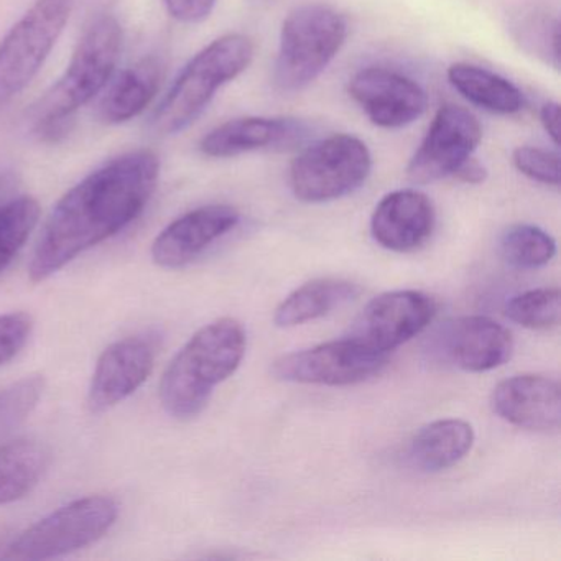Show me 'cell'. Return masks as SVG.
Here are the masks:
<instances>
[{
	"label": "cell",
	"mask_w": 561,
	"mask_h": 561,
	"mask_svg": "<svg viewBox=\"0 0 561 561\" xmlns=\"http://www.w3.org/2000/svg\"><path fill=\"white\" fill-rule=\"evenodd\" d=\"M159 175V157L152 150H136L81 180L51 209L32 255L31 280H47L136 221L149 205Z\"/></svg>",
	"instance_id": "6da1fadb"
},
{
	"label": "cell",
	"mask_w": 561,
	"mask_h": 561,
	"mask_svg": "<svg viewBox=\"0 0 561 561\" xmlns=\"http://www.w3.org/2000/svg\"><path fill=\"white\" fill-rule=\"evenodd\" d=\"M248 337L232 318L206 324L173 357L160 383V402L170 416L190 420L208 405L216 386L241 366Z\"/></svg>",
	"instance_id": "7a4b0ae2"
},
{
	"label": "cell",
	"mask_w": 561,
	"mask_h": 561,
	"mask_svg": "<svg viewBox=\"0 0 561 561\" xmlns=\"http://www.w3.org/2000/svg\"><path fill=\"white\" fill-rule=\"evenodd\" d=\"M123 51V27L104 14L87 28L64 77L34 106L35 127L42 136L64 129L80 107L87 106L110 83Z\"/></svg>",
	"instance_id": "3957f363"
},
{
	"label": "cell",
	"mask_w": 561,
	"mask_h": 561,
	"mask_svg": "<svg viewBox=\"0 0 561 561\" xmlns=\"http://www.w3.org/2000/svg\"><path fill=\"white\" fill-rule=\"evenodd\" d=\"M254 54V42L244 34L222 35L203 48L183 68L153 113V133L173 136L192 126L216 93L248 70Z\"/></svg>",
	"instance_id": "277c9868"
},
{
	"label": "cell",
	"mask_w": 561,
	"mask_h": 561,
	"mask_svg": "<svg viewBox=\"0 0 561 561\" xmlns=\"http://www.w3.org/2000/svg\"><path fill=\"white\" fill-rule=\"evenodd\" d=\"M346 19L330 5L305 4L282 24L274 80L285 93L305 90L323 75L346 44Z\"/></svg>",
	"instance_id": "5b68a950"
},
{
	"label": "cell",
	"mask_w": 561,
	"mask_h": 561,
	"mask_svg": "<svg viewBox=\"0 0 561 561\" xmlns=\"http://www.w3.org/2000/svg\"><path fill=\"white\" fill-rule=\"evenodd\" d=\"M119 505L107 495H88L57 508L22 531L2 557L8 560H51L83 550L116 524Z\"/></svg>",
	"instance_id": "8992f818"
},
{
	"label": "cell",
	"mask_w": 561,
	"mask_h": 561,
	"mask_svg": "<svg viewBox=\"0 0 561 561\" xmlns=\"http://www.w3.org/2000/svg\"><path fill=\"white\" fill-rule=\"evenodd\" d=\"M373 156L366 144L350 134H334L304 150L290 167L295 198L328 203L359 190L369 179Z\"/></svg>",
	"instance_id": "52a82bcc"
},
{
	"label": "cell",
	"mask_w": 561,
	"mask_h": 561,
	"mask_svg": "<svg viewBox=\"0 0 561 561\" xmlns=\"http://www.w3.org/2000/svg\"><path fill=\"white\" fill-rule=\"evenodd\" d=\"M75 0H35L0 42V101L18 96L32 83L57 45Z\"/></svg>",
	"instance_id": "ba28073f"
},
{
	"label": "cell",
	"mask_w": 561,
	"mask_h": 561,
	"mask_svg": "<svg viewBox=\"0 0 561 561\" xmlns=\"http://www.w3.org/2000/svg\"><path fill=\"white\" fill-rule=\"evenodd\" d=\"M387 354H379L351 337L282 356L272 373L285 382L308 386H353L380 373Z\"/></svg>",
	"instance_id": "9c48e42d"
},
{
	"label": "cell",
	"mask_w": 561,
	"mask_h": 561,
	"mask_svg": "<svg viewBox=\"0 0 561 561\" xmlns=\"http://www.w3.org/2000/svg\"><path fill=\"white\" fill-rule=\"evenodd\" d=\"M482 139L478 117L465 107L445 104L436 111L425 139L407 167V176L416 185H428L455 175L471 159Z\"/></svg>",
	"instance_id": "30bf717a"
},
{
	"label": "cell",
	"mask_w": 561,
	"mask_h": 561,
	"mask_svg": "<svg viewBox=\"0 0 561 561\" xmlns=\"http://www.w3.org/2000/svg\"><path fill=\"white\" fill-rule=\"evenodd\" d=\"M436 314V304L422 291H387L367 304L351 327V340L379 354L422 333Z\"/></svg>",
	"instance_id": "8fae6325"
},
{
	"label": "cell",
	"mask_w": 561,
	"mask_h": 561,
	"mask_svg": "<svg viewBox=\"0 0 561 561\" xmlns=\"http://www.w3.org/2000/svg\"><path fill=\"white\" fill-rule=\"evenodd\" d=\"M159 347V336L153 333L134 334L111 344L98 359L91 379V412H106L133 396L152 374Z\"/></svg>",
	"instance_id": "7c38bea8"
},
{
	"label": "cell",
	"mask_w": 561,
	"mask_h": 561,
	"mask_svg": "<svg viewBox=\"0 0 561 561\" xmlns=\"http://www.w3.org/2000/svg\"><path fill=\"white\" fill-rule=\"evenodd\" d=\"M350 94L374 126L402 129L425 114L428 96L407 75L382 67H367L350 81Z\"/></svg>",
	"instance_id": "4fadbf2b"
},
{
	"label": "cell",
	"mask_w": 561,
	"mask_h": 561,
	"mask_svg": "<svg viewBox=\"0 0 561 561\" xmlns=\"http://www.w3.org/2000/svg\"><path fill=\"white\" fill-rule=\"evenodd\" d=\"M435 337L436 354L466 373L497 369L514 351L511 333L497 321L478 314L449 321Z\"/></svg>",
	"instance_id": "5bb4252c"
},
{
	"label": "cell",
	"mask_w": 561,
	"mask_h": 561,
	"mask_svg": "<svg viewBox=\"0 0 561 561\" xmlns=\"http://www.w3.org/2000/svg\"><path fill=\"white\" fill-rule=\"evenodd\" d=\"M241 221L229 205H206L170 222L152 244V261L162 268H182L225 238Z\"/></svg>",
	"instance_id": "9a60e30c"
},
{
	"label": "cell",
	"mask_w": 561,
	"mask_h": 561,
	"mask_svg": "<svg viewBox=\"0 0 561 561\" xmlns=\"http://www.w3.org/2000/svg\"><path fill=\"white\" fill-rule=\"evenodd\" d=\"M494 412L528 432H557L561 423L560 382L553 377L524 374L502 380L491 397Z\"/></svg>",
	"instance_id": "2e32d148"
},
{
	"label": "cell",
	"mask_w": 561,
	"mask_h": 561,
	"mask_svg": "<svg viewBox=\"0 0 561 561\" xmlns=\"http://www.w3.org/2000/svg\"><path fill=\"white\" fill-rule=\"evenodd\" d=\"M435 208L425 193L397 190L380 199L370 218L374 241L393 252L422 248L435 229Z\"/></svg>",
	"instance_id": "e0dca14e"
},
{
	"label": "cell",
	"mask_w": 561,
	"mask_h": 561,
	"mask_svg": "<svg viewBox=\"0 0 561 561\" xmlns=\"http://www.w3.org/2000/svg\"><path fill=\"white\" fill-rule=\"evenodd\" d=\"M297 121L285 117H239L213 129L199 142L211 159H231L255 150L287 146L300 136Z\"/></svg>",
	"instance_id": "ac0fdd59"
},
{
	"label": "cell",
	"mask_w": 561,
	"mask_h": 561,
	"mask_svg": "<svg viewBox=\"0 0 561 561\" xmlns=\"http://www.w3.org/2000/svg\"><path fill=\"white\" fill-rule=\"evenodd\" d=\"M162 60L146 57L117 77L100 104V117L106 124H123L142 114L162 84Z\"/></svg>",
	"instance_id": "d6986e66"
},
{
	"label": "cell",
	"mask_w": 561,
	"mask_h": 561,
	"mask_svg": "<svg viewBox=\"0 0 561 561\" xmlns=\"http://www.w3.org/2000/svg\"><path fill=\"white\" fill-rule=\"evenodd\" d=\"M474 443V430L465 420H436L419 430L410 442V465L422 472H438L461 461Z\"/></svg>",
	"instance_id": "ffe728a7"
},
{
	"label": "cell",
	"mask_w": 561,
	"mask_h": 561,
	"mask_svg": "<svg viewBox=\"0 0 561 561\" xmlns=\"http://www.w3.org/2000/svg\"><path fill=\"white\" fill-rule=\"evenodd\" d=\"M359 285L340 278H318L288 295L274 314L278 328H294L327 317L331 311L353 301Z\"/></svg>",
	"instance_id": "44dd1931"
},
{
	"label": "cell",
	"mask_w": 561,
	"mask_h": 561,
	"mask_svg": "<svg viewBox=\"0 0 561 561\" xmlns=\"http://www.w3.org/2000/svg\"><path fill=\"white\" fill-rule=\"evenodd\" d=\"M448 81L466 101L488 113L512 116L524 110L522 91L494 71L455 64L448 68Z\"/></svg>",
	"instance_id": "7402d4cb"
},
{
	"label": "cell",
	"mask_w": 561,
	"mask_h": 561,
	"mask_svg": "<svg viewBox=\"0 0 561 561\" xmlns=\"http://www.w3.org/2000/svg\"><path fill=\"white\" fill-rule=\"evenodd\" d=\"M50 465L47 446L34 439L0 445V505L27 497Z\"/></svg>",
	"instance_id": "603a6c76"
},
{
	"label": "cell",
	"mask_w": 561,
	"mask_h": 561,
	"mask_svg": "<svg viewBox=\"0 0 561 561\" xmlns=\"http://www.w3.org/2000/svg\"><path fill=\"white\" fill-rule=\"evenodd\" d=\"M501 254L512 267L534 271L553 261L557 242L538 226L515 225L502 234Z\"/></svg>",
	"instance_id": "cb8c5ba5"
},
{
	"label": "cell",
	"mask_w": 561,
	"mask_h": 561,
	"mask_svg": "<svg viewBox=\"0 0 561 561\" xmlns=\"http://www.w3.org/2000/svg\"><path fill=\"white\" fill-rule=\"evenodd\" d=\"M41 219V205L32 196L0 205V274L11 265Z\"/></svg>",
	"instance_id": "d4e9b609"
},
{
	"label": "cell",
	"mask_w": 561,
	"mask_h": 561,
	"mask_svg": "<svg viewBox=\"0 0 561 561\" xmlns=\"http://www.w3.org/2000/svg\"><path fill=\"white\" fill-rule=\"evenodd\" d=\"M507 318L528 330H548L560 323L561 295L558 288H537L508 300Z\"/></svg>",
	"instance_id": "484cf974"
},
{
	"label": "cell",
	"mask_w": 561,
	"mask_h": 561,
	"mask_svg": "<svg viewBox=\"0 0 561 561\" xmlns=\"http://www.w3.org/2000/svg\"><path fill=\"white\" fill-rule=\"evenodd\" d=\"M45 379L27 376L0 389V433L18 428L28 419L44 396Z\"/></svg>",
	"instance_id": "4316f807"
},
{
	"label": "cell",
	"mask_w": 561,
	"mask_h": 561,
	"mask_svg": "<svg viewBox=\"0 0 561 561\" xmlns=\"http://www.w3.org/2000/svg\"><path fill=\"white\" fill-rule=\"evenodd\" d=\"M517 31L520 32L522 44L527 45L554 70L560 68V24L557 19L545 14H530L522 21Z\"/></svg>",
	"instance_id": "83f0119b"
},
{
	"label": "cell",
	"mask_w": 561,
	"mask_h": 561,
	"mask_svg": "<svg viewBox=\"0 0 561 561\" xmlns=\"http://www.w3.org/2000/svg\"><path fill=\"white\" fill-rule=\"evenodd\" d=\"M515 169L541 185L560 186V153L540 147H518L512 153Z\"/></svg>",
	"instance_id": "f1b7e54d"
},
{
	"label": "cell",
	"mask_w": 561,
	"mask_h": 561,
	"mask_svg": "<svg viewBox=\"0 0 561 561\" xmlns=\"http://www.w3.org/2000/svg\"><path fill=\"white\" fill-rule=\"evenodd\" d=\"M34 321L31 314H0V366L14 359L31 340Z\"/></svg>",
	"instance_id": "f546056e"
},
{
	"label": "cell",
	"mask_w": 561,
	"mask_h": 561,
	"mask_svg": "<svg viewBox=\"0 0 561 561\" xmlns=\"http://www.w3.org/2000/svg\"><path fill=\"white\" fill-rule=\"evenodd\" d=\"M167 11L183 24H199L211 15L216 0H163Z\"/></svg>",
	"instance_id": "4dcf8cb0"
},
{
	"label": "cell",
	"mask_w": 561,
	"mask_h": 561,
	"mask_svg": "<svg viewBox=\"0 0 561 561\" xmlns=\"http://www.w3.org/2000/svg\"><path fill=\"white\" fill-rule=\"evenodd\" d=\"M540 123L554 146H560V104L554 101L545 103L540 110Z\"/></svg>",
	"instance_id": "1f68e13d"
},
{
	"label": "cell",
	"mask_w": 561,
	"mask_h": 561,
	"mask_svg": "<svg viewBox=\"0 0 561 561\" xmlns=\"http://www.w3.org/2000/svg\"><path fill=\"white\" fill-rule=\"evenodd\" d=\"M456 180H459L461 183H466V185H481V183L485 182L488 179V169L482 165L481 162L471 157V159L466 160L461 167L455 172Z\"/></svg>",
	"instance_id": "d6a6232c"
},
{
	"label": "cell",
	"mask_w": 561,
	"mask_h": 561,
	"mask_svg": "<svg viewBox=\"0 0 561 561\" xmlns=\"http://www.w3.org/2000/svg\"><path fill=\"white\" fill-rule=\"evenodd\" d=\"M12 186H14V176L8 172H0V199L9 195Z\"/></svg>",
	"instance_id": "836d02e7"
}]
</instances>
